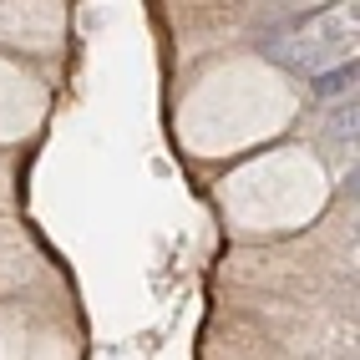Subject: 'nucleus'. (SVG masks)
<instances>
[{
    "instance_id": "2",
    "label": "nucleus",
    "mask_w": 360,
    "mask_h": 360,
    "mask_svg": "<svg viewBox=\"0 0 360 360\" xmlns=\"http://www.w3.org/2000/svg\"><path fill=\"white\" fill-rule=\"evenodd\" d=\"M355 77H360V66H355V51H350L340 61L309 71V91H315L320 102H335V97H345V91H355Z\"/></svg>"
},
{
    "instance_id": "1",
    "label": "nucleus",
    "mask_w": 360,
    "mask_h": 360,
    "mask_svg": "<svg viewBox=\"0 0 360 360\" xmlns=\"http://www.w3.org/2000/svg\"><path fill=\"white\" fill-rule=\"evenodd\" d=\"M264 51H269L274 61H284L290 71H300V77H309V71L350 56L355 51V0L315 15V20H309V31H300L290 41H264Z\"/></svg>"
},
{
    "instance_id": "3",
    "label": "nucleus",
    "mask_w": 360,
    "mask_h": 360,
    "mask_svg": "<svg viewBox=\"0 0 360 360\" xmlns=\"http://www.w3.org/2000/svg\"><path fill=\"white\" fill-rule=\"evenodd\" d=\"M330 132L355 142V91H345V97H335V117H330Z\"/></svg>"
}]
</instances>
